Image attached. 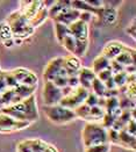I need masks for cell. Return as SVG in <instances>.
Returning a JSON list of instances; mask_svg holds the SVG:
<instances>
[{
	"instance_id": "cell-1",
	"label": "cell",
	"mask_w": 136,
	"mask_h": 152,
	"mask_svg": "<svg viewBox=\"0 0 136 152\" xmlns=\"http://www.w3.org/2000/svg\"><path fill=\"white\" fill-rule=\"evenodd\" d=\"M0 113L10 115L19 121H25V122H29V123L35 122L38 120L36 98H35V95H32L19 103H14V104H10L7 107H4L0 110Z\"/></svg>"
},
{
	"instance_id": "cell-2",
	"label": "cell",
	"mask_w": 136,
	"mask_h": 152,
	"mask_svg": "<svg viewBox=\"0 0 136 152\" xmlns=\"http://www.w3.org/2000/svg\"><path fill=\"white\" fill-rule=\"evenodd\" d=\"M82 140L84 149L108 143L107 130L97 122H86L82 131Z\"/></svg>"
},
{
	"instance_id": "cell-3",
	"label": "cell",
	"mask_w": 136,
	"mask_h": 152,
	"mask_svg": "<svg viewBox=\"0 0 136 152\" xmlns=\"http://www.w3.org/2000/svg\"><path fill=\"white\" fill-rule=\"evenodd\" d=\"M5 22L10 26V28L12 30L13 37L15 38L25 39V38L32 36L34 34V30H35L29 25V21L20 13L19 10L11 13L7 16Z\"/></svg>"
},
{
	"instance_id": "cell-4",
	"label": "cell",
	"mask_w": 136,
	"mask_h": 152,
	"mask_svg": "<svg viewBox=\"0 0 136 152\" xmlns=\"http://www.w3.org/2000/svg\"><path fill=\"white\" fill-rule=\"evenodd\" d=\"M70 35L76 39V50L74 56L78 58L84 56L88 49V25L78 20L71 26H69Z\"/></svg>"
},
{
	"instance_id": "cell-5",
	"label": "cell",
	"mask_w": 136,
	"mask_h": 152,
	"mask_svg": "<svg viewBox=\"0 0 136 152\" xmlns=\"http://www.w3.org/2000/svg\"><path fill=\"white\" fill-rule=\"evenodd\" d=\"M43 110H44L47 118L54 124H66L77 118L74 110L68 109L61 104L44 106Z\"/></svg>"
},
{
	"instance_id": "cell-6",
	"label": "cell",
	"mask_w": 136,
	"mask_h": 152,
	"mask_svg": "<svg viewBox=\"0 0 136 152\" xmlns=\"http://www.w3.org/2000/svg\"><path fill=\"white\" fill-rule=\"evenodd\" d=\"M87 94H88V91L80 87V86H78V87L72 89L70 94H68L66 96L62 98V100L60 101L58 104H61V106L68 108V109L74 110L76 108H78L80 104L84 103Z\"/></svg>"
},
{
	"instance_id": "cell-7",
	"label": "cell",
	"mask_w": 136,
	"mask_h": 152,
	"mask_svg": "<svg viewBox=\"0 0 136 152\" xmlns=\"http://www.w3.org/2000/svg\"><path fill=\"white\" fill-rule=\"evenodd\" d=\"M32 123L19 121L10 115L0 113V134H12L27 129Z\"/></svg>"
},
{
	"instance_id": "cell-8",
	"label": "cell",
	"mask_w": 136,
	"mask_h": 152,
	"mask_svg": "<svg viewBox=\"0 0 136 152\" xmlns=\"http://www.w3.org/2000/svg\"><path fill=\"white\" fill-rule=\"evenodd\" d=\"M57 77H68L66 71L63 66V57H55L47 64L43 71L44 81H52Z\"/></svg>"
},
{
	"instance_id": "cell-9",
	"label": "cell",
	"mask_w": 136,
	"mask_h": 152,
	"mask_svg": "<svg viewBox=\"0 0 136 152\" xmlns=\"http://www.w3.org/2000/svg\"><path fill=\"white\" fill-rule=\"evenodd\" d=\"M11 75L19 85L37 86V83H38L37 76L33 71H30L26 67H15V69L11 70Z\"/></svg>"
},
{
	"instance_id": "cell-10",
	"label": "cell",
	"mask_w": 136,
	"mask_h": 152,
	"mask_svg": "<svg viewBox=\"0 0 136 152\" xmlns=\"http://www.w3.org/2000/svg\"><path fill=\"white\" fill-rule=\"evenodd\" d=\"M42 96H43L44 106L58 104L63 98L62 89L56 87L51 81H44V87H43Z\"/></svg>"
},
{
	"instance_id": "cell-11",
	"label": "cell",
	"mask_w": 136,
	"mask_h": 152,
	"mask_svg": "<svg viewBox=\"0 0 136 152\" xmlns=\"http://www.w3.org/2000/svg\"><path fill=\"white\" fill-rule=\"evenodd\" d=\"M128 48V45H126L122 42L119 41H111L108 43L105 44L104 49L101 51V55L105 56L108 61H114L122 51H124Z\"/></svg>"
},
{
	"instance_id": "cell-12",
	"label": "cell",
	"mask_w": 136,
	"mask_h": 152,
	"mask_svg": "<svg viewBox=\"0 0 136 152\" xmlns=\"http://www.w3.org/2000/svg\"><path fill=\"white\" fill-rule=\"evenodd\" d=\"M79 15H80L79 11L74 10V8H71V6H69V7L64 8L62 12L54 19V22H57V23L69 27L79 20Z\"/></svg>"
},
{
	"instance_id": "cell-13",
	"label": "cell",
	"mask_w": 136,
	"mask_h": 152,
	"mask_svg": "<svg viewBox=\"0 0 136 152\" xmlns=\"http://www.w3.org/2000/svg\"><path fill=\"white\" fill-rule=\"evenodd\" d=\"M24 142L32 152H60L55 145L40 138H27Z\"/></svg>"
},
{
	"instance_id": "cell-14",
	"label": "cell",
	"mask_w": 136,
	"mask_h": 152,
	"mask_svg": "<svg viewBox=\"0 0 136 152\" xmlns=\"http://www.w3.org/2000/svg\"><path fill=\"white\" fill-rule=\"evenodd\" d=\"M42 7H44V1H21L19 11L28 21H30Z\"/></svg>"
},
{
	"instance_id": "cell-15",
	"label": "cell",
	"mask_w": 136,
	"mask_h": 152,
	"mask_svg": "<svg viewBox=\"0 0 136 152\" xmlns=\"http://www.w3.org/2000/svg\"><path fill=\"white\" fill-rule=\"evenodd\" d=\"M37 86H25V85H18L16 87L12 88L13 91V98L12 103H19V102L24 101L27 98L34 95V93L36 92Z\"/></svg>"
},
{
	"instance_id": "cell-16",
	"label": "cell",
	"mask_w": 136,
	"mask_h": 152,
	"mask_svg": "<svg viewBox=\"0 0 136 152\" xmlns=\"http://www.w3.org/2000/svg\"><path fill=\"white\" fill-rule=\"evenodd\" d=\"M63 66L66 71L68 77H77L79 70L83 67L80 59L74 55H69L66 57H63Z\"/></svg>"
},
{
	"instance_id": "cell-17",
	"label": "cell",
	"mask_w": 136,
	"mask_h": 152,
	"mask_svg": "<svg viewBox=\"0 0 136 152\" xmlns=\"http://www.w3.org/2000/svg\"><path fill=\"white\" fill-rule=\"evenodd\" d=\"M78 81H79V86L85 88L86 91L91 92V86L93 80L97 78L96 73L90 69V67H82L78 72Z\"/></svg>"
},
{
	"instance_id": "cell-18",
	"label": "cell",
	"mask_w": 136,
	"mask_h": 152,
	"mask_svg": "<svg viewBox=\"0 0 136 152\" xmlns=\"http://www.w3.org/2000/svg\"><path fill=\"white\" fill-rule=\"evenodd\" d=\"M97 18L102 20V22L106 25H114L118 20V11L112 6H104L100 8Z\"/></svg>"
},
{
	"instance_id": "cell-19",
	"label": "cell",
	"mask_w": 136,
	"mask_h": 152,
	"mask_svg": "<svg viewBox=\"0 0 136 152\" xmlns=\"http://www.w3.org/2000/svg\"><path fill=\"white\" fill-rule=\"evenodd\" d=\"M118 145H120L121 148L127 149V150H132L135 151L136 149V140L135 136L129 135L126 130H120L119 131V140H118Z\"/></svg>"
},
{
	"instance_id": "cell-20",
	"label": "cell",
	"mask_w": 136,
	"mask_h": 152,
	"mask_svg": "<svg viewBox=\"0 0 136 152\" xmlns=\"http://www.w3.org/2000/svg\"><path fill=\"white\" fill-rule=\"evenodd\" d=\"M114 61L116 63H119L120 65H122L124 67L129 66V65H135V49L128 47Z\"/></svg>"
},
{
	"instance_id": "cell-21",
	"label": "cell",
	"mask_w": 136,
	"mask_h": 152,
	"mask_svg": "<svg viewBox=\"0 0 136 152\" xmlns=\"http://www.w3.org/2000/svg\"><path fill=\"white\" fill-rule=\"evenodd\" d=\"M110 63H111V61H108L105 56H102V55L100 53L99 56H97V57L94 58L91 70H92V71L96 73V76H97L99 72L106 70V69H108V67H110Z\"/></svg>"
},
{
	"instance_id": "cell-22",
	"label": "cell",
	"mask_w": 136,
	"mask_h": 152,
	"mask_svg": "<svg viewBox=\"0 0 136 152\" xmlns=\"http://www.w3.org/2000/svg\"><path fill=\"white\" fill-rule=\"evenodd\" d=\"M47 19H49V15H48V8H47V7H42V8L37 12L36 15H35L30 21H29V25L35 29L36 27L42 25Z\"/></svg>"
},
{
	"instance_id": "cell-23",
	"label": "cell",
	"mask_w": 136,
	"mask_h": 152,
	"mask_svg": "<svg viewBox=\"0 0 136 152\" xmlns=\"http://www.w3.org/2000/svg\"><path fill=\"white\" fill-rule=\"evenodd\" d=\"M70 6V1H55L54 5L48 10V15L50 19H55L60 13L62 12L64 8Z\"/></svg>"
},
{
	"instance_id": "cell-24",
	"label": "cell",
	"mask_w": 136,
	"mask_h": 152,
	"mask_svg": "<svg viewBox=\"0 0 136 152\" xmlns=\"http://www.w3.org/2000/svg\"><path fill=\"white\" fill-rule=\"evenodd\" d=\"M69 34H70V31H69V27L55 22V35H56L57 42H58L60 44H62L63 39L66 37Z\"/></svg>"
},
{
	"instance_id": "cell-25",
	"label": "cell",
	"mask_w": 136,
	"mask_h": 152,
	"mask_svg": "<svg viewBox=\"0 0 136 152\" xmlns=\"http://www.w3.org/2000/svg\"><path fill=\"white\" fill-rule=\"evenodd\" d=\"M91 92L94 93L98 98H104V94L106 92V87H105V84L101 83L98 78H96L92 83V86H91Z\"/></svg>"
},
{
	"instance_id": "cell-26",
	"label": "cell",
	"mask_w": 136,
	"mask_h": 152,
	"mask_svg": "<svg viewBox=\"0 0 136 152\" xmlns=\"http://www.w3.org/2000/svg\"><path fill=\"white\" fill-rule=\"evenodd\" d=\"M61 45H62L63 48L68 51V52H70V55H74V50H76V39H74V37L72 35L69 34L66 37L63 39Z\"/></svg>"
},
{
	"instance_id": "cell-27",
	"label": "cell",
	"mask_w": 136,
	"mask_h": 152,
	"mask_svg": "<svg viewBox=\"0 0 136 152\" xmlns=\"http://www.w3.org/2000/svg\"><path fill=\"white\" fill-rule=\"evenodd\" d=\"M127 77H128V75H126L124 72H120V73L113 75V81H114L116 88L120 89L122 88L124 86H126V84H127Z\"/></svg>"
},
{
	"instance_id": "cell-28",
	"label": "cell",
	"mask_w": 136,
	"mask_h": 152,
	"mask_svg": "<svg viewBox=\"0 0 136 152\" xmlns=\"http://www.w3.org/2000/svg\"><path fill=\"white\" fill-rule=\"evenodd\" d=\"M10 38H13L12 30H11L10 26L6 22H1L0 23V39L4 42V41L10 39Z\"/></svg>"
},
{
	"instance_id": "cell-29",
	"label": "cell",
	"mask_w": 136,
	"mask_h": 152,
	"mask_svg": "<svg viewBox=\"0 0 136 152\" xmlns=\"http://www.w3.org/2000/svg\"><path fill=\"white\" fill-rule=\"evenodd\" d=\"M111 144L106 143V144H100V145H96V146L86 148V149H84V152H111Z\"/></svg>"
},
{
	"instance_id": "cell-30",
	"label": "cell",
	"mask_w": 136,
	"mask_h": 152,
	"mask_svg": "<svg viewBox=\"0 0 136 152\" xmlns=\"http://www.w3.org/2000/svg\"><path fill=\"white\" fill-rule=\"evenodd\" d=\"M98 100H99V98H98L94 93L88 92V94H87L84 103H85L86 106H88V107H94V106H98Z\"/></svg>"
},
{
	"instance_id": "cell-31",
	"label": "cell",
	"mask_w": 136,
	"mask_h": 152,
	"mask_svg": "<svg viewBox=\"0 0 136 152\" xmlns=\"http://www.w3.org/2000/svg\"><path fill=\"white\" fill-rule=\"evenodd\" d=\"M51 83H52L56 87L62 89L68 86V77H57V78H55Z\"/></svg>"
},
{
	"instance_id": "cell-32",
	"label": "cell",
	"mask_w": 136,
	"mask_h": 152,
	"mask_svg": "<svg viewBox=\"0 0 136 152\" xmlns=\"http://www.w3.org/2000/svg\"><path fill=\"white\" fill-rule=\"evenodd\" d=\"M112 76H113V73H112V71L110 70V67H108V69H106V70L99 72V73L97 75V78L99 79L101 83H105V81H107Z\"/></svg>"
},
{
	"instance_id": "cell-33",
	"label": "cell",
	"mask_w": 136,
	"mask_h": 152,
	"mask_svg": "<svg viewBox=\"0 0 136 152\" xmlns=\"http://www.w3.org/2000/svg\"><path fill=\"white\" fill-rule=\"evenodd\" d=\"M124 66L122 65H120L119 63H116L115 61H111V63H110V70L112 71V73L113 75H115V73H120V72H124Z\"/></svg>"
},
{
	"instance_id": "cell-34",
	"label": "cell",
	"mask_w": 136,
	"mask_h": 152,
	"mask_svg": "<svg viewBox=\"0 0 136 152\" xmlns=\"http://www.w3.org/2000/svg\"><path fill=\"white\" fill-rule=\"evenodd\" d=\"M135 128H136V123H135V118H132L127 124H126V127H124V130H126L129 135H132V136H135Z\"/></svg>"
},
{
	"instance_id": "cell-35",
	"label": "cell",
	"mask_w": 136,
	"mask_h": 152,
	"mask_svg": "<svg viewBox=\"0 0 136 152\" xmlns=\"http://www.w3.org/2000/svg\"><path fill=\"white\" fill-rule=\"evenodd\" d=\"M126 33L133 38V39H135L136 38V21L135 20H133L132 23L126 28Z\"/></svg>"
},
{
	"instance_id": "cell-36",
	"label": "cell",
	"mask_w": 136,
	"mask_h": 152,
	"mask_svg": "<svg viewBox=\"0 0 136 152\" xmlns=\"http://www.w3.org/2000/svg\"><path fill=\"white\" fill-rule=\"evenodd\" d=\"M68 86L71 88H76L79 86L78 77H68Z\"/></svg>"
},
{
	"instance_id": "cell-37",
	"label": "cell",
	"mask_w": 136,
	"mask_h": 152,
	"mask_svg": "<svg viewBox=\"0 0 136 152\" xmlns=\"http://www.w3.org/2000/svg\"><path fill=\"white\" fill-rule=\"evenodd\" d=\"M16 152H32V151L29 150V148L25 144V142L21 140V142H19L18 145H16Z\"/></svg>"
},
{
	"instance_id": "cell-38",
	"label": "cell",
	"mask_w": 136,
	"mask_h": 152,
	"mask_svg": "<svg viewBox=\"0 0 136 152\" xmlns=\"http://www.w3.org/2000/svg\"><path fill=\"white\" fill-rule=\"evenodd\" d=\"M7 88V86H6V81H5V78H4V73H2V71L0 72V94L1 93H4Z\"/></svg>"
},
{
	"instance_id": "cell-39",
	"label": "cell",
	"mask_w": 136,
	"mask_h": 152,
	"mask_svg": "<svg viewBox=\"0 0 136 152\" xmlns=\"http://www.w3.org/2000/svg\"><path fill=\"white\" fill-rule=\"evenodd\" d=\"M2 43H4V45H5L6 48H12V47H14V41H13V38L6 39V41H4Z\"/></svg>"
},
{
	"instance_id": "cell-40",
	"label": "cell",
	"mask_w": 136,
	"mask_h": 152,
	"mask_svg": "<svg viewBox=\"0 0 136 152\" xmlns=\"http://www.w3.org/2000/svg\"><path fill=\"white\" fill-rule=\"evenodd\" d=\"M13 41H14V45H21L22 42H24V39H21V38H15V37H13Z\"/></svg>"
},
{
	"instance_id": "cell-41",
	"label": "cell",
	"mask_w": 136,
	"mask_h": 152,
	"mask_svg": "<svg viewBox=\"0 0 136 152\" xmlns=\"http://www.w3.org/2000/svg\"><path fill=\"white\" fill-rule=\"evenodd\" d=\"M1 71H2V70H1V67H0V72H1Z\"/></svg>"
}]
</instances>
